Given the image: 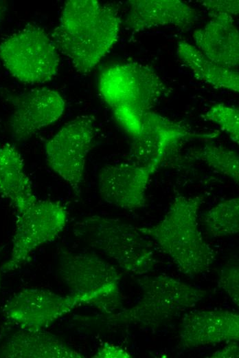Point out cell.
Masks as SVG:
<instances>
[{"mask_svg": "<svg viewBox=\"0 0 239 358\" xmlns=\"http://www.w3.org/2000/svg\"><path fill=\"white\" fill-rule=\"evenodd\" d=\"M194 159L204 162L208 167L231 179L239 181L238 154L227 147L207 143L192 154Z\"/></svg>", "mask_w": 239, "mask_h": 358, "instance_id": "obj_21", "label": "cell"}, {"mask_svg": "<svg viewBox=\"0 0 239 358\" xmlns=\"http://www.w3.org/2000/svg\"><path fill=\"white\" fill-rule=\"evenodd\" d=\"M82 305H87V302L79 295H62L46 289L25 288L7 300L3 311L7 319L19 328L40 330Z\"/></svg>", "mask_w": 239, "mask_h": 358, "instance_id": "obj_11", "label": "cell"}, {"mask_svg": "<svg viewBox=\"0 0 239 358\" xmlns=\"http://www.w3.org/2000/svg\"><path fill=\"white\" fill-rule=\"evenodd\" d=\"M212 134H196L185 125L172 120L151 110L141 118V128L131 138L130 162L157 170L179 146L193 138H209Z\"/></svg>", "mask_w": 239, "mask_h": 358, "instance_id": "obj_10", "label": "cell"}, {"mask_svg": "<svg viewBox=\"0 0 239 358\" xmlns=\"http://www.w3.org/2000/svg\"><path fill=\"white\" fill-rule=\"evenodd\" d=\"M179 337L181 346L187 349L237 341L239 315L221 309L191 310L181 321Z\"/></svg>", "mask_w": 239, "mask_h": 358, "instance_id": "obj_14", "label": "cell"}, {"mask_svg": "<svg viewBox=\"0 0 239 358\" xmlns=\"http://www.w3.org/2000/svg\"><path fill=\"white\" fill-rule=\"evenodd\" d=\"M128 4L125 24L135 32L164 25L185 29L197 19L194 9L179 0H132Z\"/></svg>", "mask_w": 239, "mask_h": 358, "instance_id": "obj_15", "label": "cell"}, {"mask_svg": "<svg viewBox=\"0 0 239 358\" xmlns=\"http://www.w3.org/2000/svg\"><path fill=\"white\" fill-rule=\"evenodd\" d=\"M94 358H131L132 355L124 348L109 343L102 345L93 356Z\"/></svg>", "mask_w": 239, "mask_h": 358, "instance_id": "obj_25", "label": "cell"}, {"mask_svg": "<svg viewBox=\"0 0 239 358\" xmlns=\"http://www.w3.org/2000/svg\"><path fill=\"white\" fill-rule=\"evenodd\" d=\"M9 120L12 138L25 141L41 129L55 123L62 115L65 102L61 94L49 88H35L12 100Z\"/></svg>", "mask_w": 239, "mask_h": 358, "instance_id": "obj_12", "label": "cell"}, {"mask_svg": "<svg viewBox=\"0 0 239 358\" xmlns=\"http://www.w3.org/2000/svg\"><path fill=\"white\" fill-rule=\"evenodd\" d=\"M152 168L131 162L111 165L98 174V190L101 198L114 207L133 210L146 205V191Z\"/></svg>", "mask_w": 239, "mask_h": 358, "instance_id": "obj_13", "label": "cell"}, {"mask_svg": "<svg viewBox=\"0 0 239 358\" xmlns=\"http://www.w3.org/2000/svg\"><path fill=\"white\" fill-rule=\"evenodd\" d=\"M177 54L180 61L192 70L198 79L216 87L235 92L239 91L238 69L215 63L196 46L184 41L178 43Z\"/></svg>", "mask_w": 239, "mask_h": 358, "instance_id": "obj_19", "label": "cell"}, {"mask_svg": "<svg viewBox=\"0 0 239 358\" xmlns=\"http://www.w3.org/2000/svg\"><path fill=\"white\" fill-rule=\"evenodd\" d=\"M1 267H0V285H1Z\"/></svg>", "mask_w": 239, "mask_h": 358, "instance_id": "obj_27", "label": "cell"}, {"mask_svg": "<svg viewBox=\"0 0 239 358\" xmlns=\"http://www.w3.org/2000/svg\"><path fill=\"white\" fill-rule=\"evenodd\" d=\"M67 211L60 202L37 200L17 213L10 257L1 267L8 273L21 268L38 247L54 240L64 229Z\"/></svg>", "mask_w": 239, "mask_h": 358, "instance_id": "obj_8", "label": "cell"}, {"mask_svg": "<svg viewBox=\"0 0 239 358\" xmlns=\"http://www.w3.org/2000/svg\"><path fill=\"white\" fill-rule=\"evenodd\" d=\"M238 31L233 17L218 15L205 25L195 30L193 39L196 47L216 64L238 69L239 63Z\"/></svg>", "mask_w": 239, "mask_h": 358, "instance_id": "obj_16", "label": "cell"}, {"mask_svg": "<svg viewBox=\"0 0 239 358\" xmlns=\"http://www.w3.org/2000/svg\"><path fill=\"white\" fill-rule=\"evenodd\" d=\"M5 358H83L58 336L45 330L19 329L9 336L0 348Z\"/></svg>", "mask_w": 239, "mask_h": 358, "instance_id": "obj_17", "label": "cell"}, {"mask_svg": "<svg viewBox=\"0 0 239 358\" xmlns=\"http://www.w3.org/2000/svg\"><path fill=\"white\" fill-rule=\"evenodd\" d=\"M98 88L112 111L127 110L141 116L172 92L154 70L137 62L104 69L100 75Z\"/></svg>", "mask_w": 239, "mask_h": 358, "instance_id": "obj_6", "label": "cell"}, {"mask_svg": "<svg viewBox=\"0 0 239 358\" xmlns=\"http://www.w3.org/2000/svg\"><path fill=\"white\" fill-rule=\"evenodd\" d=\"M239 348L236 341L214 352L210 357L213 358H236L239 357Z\"/></svg>", "mask_w": 239, "mask_h": 358, "instance_id": "obj_26", "label": "cell"}, {"mask_svg": "<svg viewBox=\"0 0 239 358\" xmlns=\"http://www.w3.org/2000/svg\"><path fill=\"white\" fill-rule=\"evenodd\" d=\"M73 231L82 242L137 275L150 271L156 259L152 243L138 227L119 218L99 215L76 222Z\"/></svg>", "mask_w": 239, "mask_h": 358, "instance_id": "obj_3", "label": "cell"}, {"mask_svg": "<svg viewBox=\"0 0 239 358\" xmlns=\"http://www.w3.org/2000/svg\"><path fill=\"white\" fill-rule=\"evenodd\" d=\"M95 135L94 118L80 116L62 127L45 144L49 167L79 196L86 159Z\"/></svg>", "mask_w": 239, "mask_h": 358, "instance_id": "obj_9", "label": "cell"}, {"mask_svg": "<svg viewBox=\"0 0 239 358\" xmlns=\"http://www.w3.org/2000/svg\"><path fill=\"white\" fill-rule=\"evenodd\" d=\"M137 282L142 291L140 300L132 307L109 314L105 319L108 324L158 327L207 295L205 291L164 274L144 277Z\"/></svg>", "mask_w": 239, "mask_h": 358, "instance_id": "obj_4", "label": "cell"}, {"mask_svg": "<svg viewBox=\"0 0 239 358\" xmlns=\"http://www.w3.org/2000/svg\"><path fill=\"white\" fill-rule=\"evenodd\" d=\"M239 269L238 265L227 264L220 271L218 286L232 301L239 305Z\"/></svg>", "mask_w": 239, "mask_h": 358, "instance_id": "obj_23", "label": "cell"}, {"mask_svg": "<svg viewBox=\"0 0 239 358\" xmlns=\"http://www.w3.org/2000/svg\"><path fill=\"white\" fill-rule=\"evenodd\" d=\"M199 2L206 8L209 16L212 18L222 14L232 17L238 14V0H203L199 1Z\"/></svg>", "mask_w": 239, "mask_h": 358, "instance_id": "obj_24", "label": "cell"}, {"mask_svg": "<svg viewBox=\"0 0 239 358\" xmlns=\"http://www.w3.org/2000/svg\"><path fill=\"white\" fill-rule=\"evenodd\" d=\"M0 193L10 202L16 213L38 200L21 154L8 143L0 145Z\"/></svg>", "mask_w": 239, "mask_h": 358, "instance_id": "obj_18", "label": "cell"}, {"mask_svg": "<svg viewBox=\"0 0 239 358\" xmlns=\"http://www.w3.org/2000/svg\"><path fill=\"white\" fill-rule=\"evenodd\" d=\"M58 273L71 293L83 297L87 304L107 315L120 308V275L113 265L96 254L61 250Z\"/></svg>", "mask_w": 239, "mask_h": 358, "instance_id": "obj_5", "label": "cell"}, {"mask_svg": "<svg viewBox=\"0 0 239 358\" xmlns=\"http://www.w3.org/2000/svg\"><path fill=\"white\" fill-rule=\"evenodd\" d=\"M0 59L15 78L26 83L51 80L59 67L58 49L41 28L27 24L0 43Z\"/></svg>", "mask_w": 239, "mask_h": 358, "instance_id": "obj_7", "label": "cell"}, {"mask_svg": "<svg viewBox=\"0 0 239 358\" xmlns=\"http://www.w3.org/2000/svg\"><path fill=\"white\" fill-rule=\"evenodd\" d=\"M203 117L218 125L233 142L238 144L239 110L238 108L223 103H217L209 107Z\"/></svg>", "mask_w": 239, "mask_h": 358, "instance_id": "obj_22", "label": "cell"}, {"mask_svg": "<svg viewBox=\"0 0 239 358\" xmlns=\"http://www.w3.org/2000/svg\"><path fill=\"white\" fill-rule=\"evenodd\" d=\"M206 230L213 237H227L239 231V198L222 201L205 215Z\"/></svg>", "mask_w": 239, "mask_h": 358, "instance_id": "obj_20", "label": "cell"}, {"mask_svg": "<svg viewBox=\"0 0 239 358\" xmlns=\"http://www.w3.org/2000/svg\"><path fill=\"white\" fill-rule=\"evenodd\" d=\"M203 200L201 196H177L161 220L138 227L190 278L207 272L215 260L214 250L204 240L197 222Z\"/></svg>", "mask_w": 239, "mask_h": 358, "instance_id": "obj_2", "label": "cell"}, {"mask_svg": "<svg viewBox=\"0 0 239 358\" xmlns=\"http://www.w3.org/2000/svg\"><path fill=\"white\" fill-rule=\"evenodd\" d=\"M121 24L117 10L95 0L65 2L52 38L80 73L91 72L116 43Z\"/></svg>", "mask_w": 239, "mask_h": 358, "instance_id": "obj_1", "label": "cell"}]
</instances>
